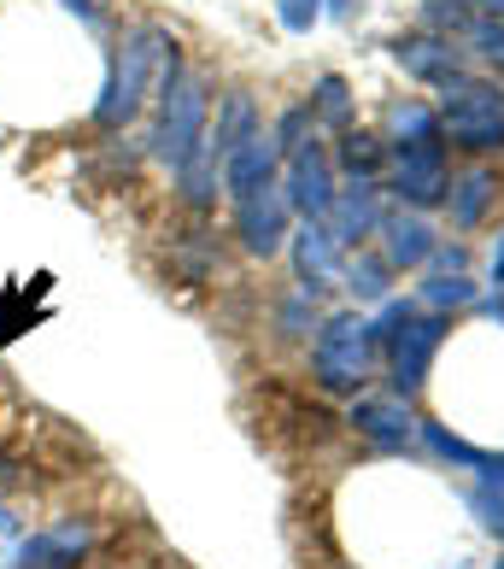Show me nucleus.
<instances>
[{"instance_id":"obj_19","label":"nucleus","mask_w":504,"mask_h":569,"mask_svg":"<svg viewBox=\"0 0 504 569\" xmlns=\"http://www.w3.org/2000/svg\"><path fill=\"white\" fill-rule=\"evenodd\" d=\"M305 107H311V118H323V123H346L352 118V100H346V82L341 77H323L317 94H311Z\"/></svg>"},{"instance_id":"obj_16","label":"nucleus","mask_w":504,"mask_h":569,"mask_svg":"<svg viewBox=\"0 0 504 569\" xmlns=\"http://www.w3.org/2000/svg\"><path fill=\"white\" fill-rule=\"evenodd\" d=\"M264 123H259V107H252V94H223V107H218V130H205V153H212L218 164L235 153V147L246 136H259Z\"/></svg>"},{"instance_id":"obj_5","label":"nucleus","mask_w":504,"mask_h":569,"mask_svg":"<svg viewBox=\"0 0 504 569\" xmlns=\"http://www.w3.org/2000/svg\"><path fill=\"white\" fill-rule=\"evenodd\" d=\"M393 194L405 206H434L446 194V141L440 136H416V141H393Z\"/></svg>"},{"instance_id":"obj_12","label":"nucleus","mask_w":504,"mask_h":569,"mask_svg":"<svg viewBox=\"0 0 504 569\" xmlns=\"http://www.w3.org/2000/svg\"><path fill=\"white\" fill-rule=\"evenodd\" d=\"M375 229H382V264H387V270L423 264L429 252H434V229L416 218V212H393V218H382Z\"/></svg>"},{"instance_id":"obj_22","label":"nucleus","mask_w":504,"mask_h":569,"mask_svg":"<svg viewBox=\"0 0 504 569\" xmlns=\"http://www.w3.org/2000/svg\"><path fill=\"white\" fill-rule=\"evenodd\" d=\"M276 18H282V30L305 36V30L323 18V0H276Z\"/></svg>"},{"instance_id":"obj_3","label":"nucleus","mask_w":504,"mask_h":569,"mask_svg":"<svg viewBox=\"0 0 504 569\" xmlns=\"http://www.w3.org/2000/svg\"><path fill=\"white\" fill-rule=\"evenodd\" d=\"M370 358H375V329L359 311H334L317 329V347H311V370L329 393H352L370 382Z\"/></svg>"},{"instance_id":"obj_10","label":"nucleus","mask_w":504,"mask_h":569,"mask_svg":"<svg viewBox=\"0 0 504 569\" xmlns=\"http://www.w3.org/2000/svg\"><path fill=\"white\" fill-rule=\"evenodd\" d=\"M218 171H223L229 200H246V194H259V188L276 182V171H282V147H276V136H270V130H259V136H246L235 153L218 164Z\"/></svg>"},{"instance_id":"obj_20","label":"nucleus","mask_w":504,"mask_h":569,"mask_svg":"<svg viewBox=\"0 0 504 569\" xmlns=\"http://www.w3.org/2000/svg\"><path fill=\"white\" fill-rule=\"evenodd\" d=\"M382 159H387V147L375 141V136H352V130H346V141H341V164H346V177H370Z\"/></svg>"},{"instance_id":"obj_25","label":"nucleus","mask_w":504,"mask_h":569,"mask_svg":"<svg viewBox=\"0 0 504 569\" xmlns=\"http://www.w3.org/2000/svg\"><path fill=\"white\" fill-rule=\"evenodd\" d=\"M12 540H18V517L0 511V546H12Z\"/></svg>"},{"instance_id":"obj_7","label":"nucleus","mask_w":504,"mask_h":569,"mask_svg":"<svg viewBox=\"0 0 504 569\" xmlns=\"http://www.w3.org/2000/svg\"><path fill=\"white\" fill-rule=\"evenodd\" d=\"M288 194L276 182L270 188H259V194H246V200H235V236H241V247L252 252V259H270V252H282V241H288Z\"/></svg>"},{"instance_id":"obj_15","label":"nucleus","mask_w":504,"mask_h":569,"mask_svg":"<svg viewBox=\"0 0 504 569\" xmlns=\"http://www.w3.org/2000/svg\"><path fill=\"white\" fill-rule=\"evenodd\" d=\"M393 59L405 66L411 77H423V82H446L457 77V48L452 41H440V36H411V41H393Z\"/></svg>"},{"instance_id":"obj_4","label":"nucleus","mask_w":504,"mask_h":569,"mask_svg":"<svg viewBox=\"0 0 504 569\" xmlns=\"http://www.w3.org/2000/svg\"><path fill=\"white\" fill-rule=\"evenodd\" d=\"M440 136H446L452 147H470V153L504 147V94L493 89V82L452 77L446 82V112H440Z\"/></svg>"},{"instance_id":"obj_1","label":"nucleus","mask_w":504,"mask_h":569,"mask_svg":"<svg viewBox=\"0 0 504 569\" xmlns=\"http://www.w3.org/2000/svg\"><path fill=\"white\" fill-rule=\"evenodd\" d=\"M182 66L177 59V36L164 24H130L112 48V71L100 82L94 100V130H123L147 100L159 94V82Z\"/></svg>"},{"instance_id":"obj_2","label":"nucleus","mask_w":504,"mask_h":569,"mask_svg":"<svg viewBox=\"0 0 504 569\" xmlns=\"http://www.w3.org/2000/svg\"><path fill=\"white\" fill-rule=\"evenodd\" d=\"M205 118H212V94L194 71H171L159 82V123H153V159L188 171L205 153Z\"/></svg>"},{"instance_id":"obj_17","label":"nucleus","mask_w":504,"mask_h":569,"mask_svg":"<svg viewBox=\"0 0 504 569\" xmlns=\"http://www.w3.org/2000/svg\"><path fill=\"white\" fill-rule=\"evenodd\" d=\"M487 200H493V177H487V171L464 177V182L452 188V223H457V229H470L481 212H487Z\"/></svg>"},{"instance_id":"obj_8","label":"nucleus","mask_w":504,"mask_h":569,"mask_svg":"<svg viewBox=\"0 0 504 569\" xmlns=\"http://www.w3.org/2000/svg\"><path fill=\"white\" fill-rule=\"evenodd\" d=\"M440 341H446V323H440V318H416V311L387 335V347H393V388L399 393H411V388L429 382V365H434Z\"/></svg>"},{"instance_id":"obj_14","label":"nucleus","mask_w":504,"mask_h":569,"mask_svg":"<svg viewBox=\"0 0 504 569\" xmlns=\"http://www.w3.org/2000/svg\"><path fill=\"white\" fill-rule=\"evenodd\" d=\"M352 429L370 435L375 447H405V440H411V411H405V399H399V393L359 399V406H352Z\"/></svg>"},{"instance_id":"obj_26","label":"nucleus","mask_w":504,"mask_h":569,"mask_svg":"<svg viewBox=\"0 0 504 569\" xmlns=\"http://www.w3.org/2000/svg\"><path fill=\"white\" fill-rule=\"evenodd\" d=\"M475 7L487 12V18H504V0H475Z\"/></svg>"},{"instance_id":"obj_11","label":"nucleus","mask_w":504,"mask_h":569,"mask_svg":"<svg viewBox=\"0 0 504 569\" xmlns=\"http://www.w3.org/2000/svg\"><path fill=\"white\" fill-rule=\"evenodd\" d=\"M382 223V206H375V182L370 177H352L346 188H334V206H329V218H323V229L341 247H352V241H364L370 229Z\"/></svg>"},{"instance_id":"obj_24","label":"nucleus","mask_w":504,"mask_h":569,"mask_svg":"<svg viewBox=\"0 0 504 569\" xmlns=\"http://www.w3.org/2000/svg\"><path fill=\"white\" fill-rule=\"evenodd\" d=\"M59 7H65V12H77L89 30H100V24H107V7H100V0H59Z\"/></svg>"},{"instance_id":"obj_18","label":"nucleus","mask_w":504,"mask_h":569,"mask_svg":"<svg viewBox=\"0 0 504 569\" xmlns=\"http://www.w3.org/2000/svg\"><path fill=\"white\" fill-rule=\"evenodd\" d=\"M457 30H464V41L481 59L504 66V24H498V18H457Z\"/></svg>"},{"instance_id":"obj_9","label":"nucleus","mask_w":504,"mask_h":569,"mask_svg":"<svg viewBox=\"0 0 504 569\" xmlns=\"http://www.w3.org/2000/svg\"><path fill=\"white\" fill-rule=\"evenodd\" d=\"M89 540H94L89 522L65 517V522H53V529L18 540V546H12V569H77L82 552H89Z\"/></svg>"},{"instance_id":"obj_6","label":"nucleus","mask_w":504,"mask_h":569,"mask_svg":"<svg viewBox=\"0 0 504 569\" xmlns=\"http://www.w3.org/2000/svg\"><path fill=\"white\" fill-rule=\"evenodd\" d=\"M288 164V177H282V194L293 212H305L311 223H323L329 218V206H334V159L317 147V136H305L293 153H282Z\"/></svg>"},{"instance_id":"obj_21","label":"nucleus","mask_w":504,"mask_h":569,"mask_svg":"<svg viewBox=\"0 0 504 569\" xmlns=\"http://www.w3.org/2000/svg\"><path fill=\"white\" fill-rule=\"evenodd\" d=\"M341 277L352 282V293H364V300H387V264H375V259H346L341 264Z\"/></svg>"},{"instance_id":"obj_23","label":"nucleus","mask_w":504,"mask_h":569,"mask_svg":"<svg viewBox=\"0 0 504 569\" xmlns=\"http://www.w3.org/2000/svg\"><path fill=\"white\" fill-rule=\"evenodd\" d=\"M423 300H429V306H464V300H470V282H464V277H457V282H440V277H434V282L423 288Z\"/></svg>"},{"instance_id":"obj_13","label":"nucleus","mask_w":504,"mask_h":569,"mask_svg":"<svg viewBox=\"0 0 504 569\" xmlns=\"http://www.w3.org/2000/svg\"><path fill=\"white\" fill-rule=\"evenodd\" d=\"M293 264H300L305 288H329L341 277V241H334L323 223H305L300 236H293Z\"/></svg>"}]
</instances>
